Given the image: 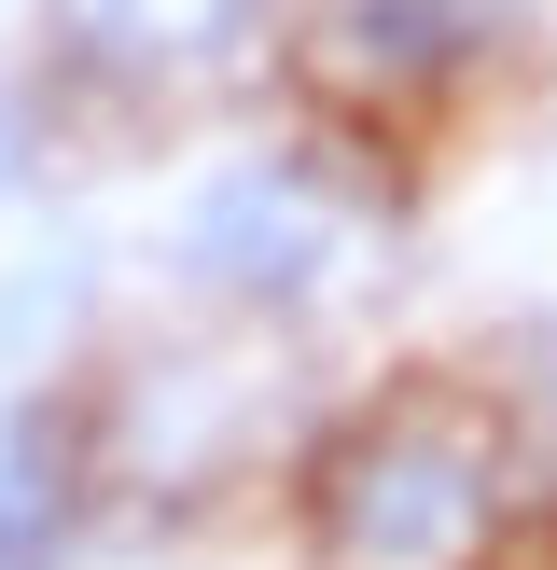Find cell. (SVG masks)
<instances>
[{
	"label": "cell",
	"mask_w": 557,
	"mask_h": 570,
	"mask_svg": "<svg viewBox=\"0 0 557 570\" xmlns=\"http://www.w3.org/2000/svg\"><path fill=\"white\" fill-rule=\"evenodd\" d=\"M306 543H321V570H488L501 432L460 390H404V404L349 417L306 488Z\"/></svg>",
	"instance_id": "1"
},
{
	"label": "cell",
	"mask_w": 557,
	"mask_h": 570,
	"mask_svg": "<svg viewBox=\"0 0 557 570\" xmlns=\"http://www.w3.org/2000/svg\"><path fill=\"white\" fill-rule=\"evenodd\" d=\"M473 56V0H334L321 14V83L349 98H418Z\"/></svg>",
	"instance_id": "3"
},
{
	"label": "cell",
	"mask_w": 557,
	"mask_h": 570,
	"mask_svg": "<svg viewBox=\"0 0 557 570\" xmlns=\"http://www.w3.org/2000/svg\"><path fill=\"white\" fill-rule=\"evenodd\" d=\"M14 181H28V98L0 83V195H14Z\"/></svg>",
	"instance_id": "8"
},
{
	"label": "cell",
	"mask_w": 557,
	"mask_h": 570,
	"mask_svg": "<svg viewBox=\"0 0 557 570\" xmlns=\"http://www.w3.org/2000/svg\"><path fill=\"white\" fill-rule=\"evenodd\" d=\"M182 278L223 293V306H306L334 278V209L293 167H223L182 209Z\"/></svg>",
	"instance_id": "2"
},
{
	"label": "cell",
	"mask_w": 557,
	"mask_h": 570,
	"mask_svg": "<svg viewBox=\"0 0 557 570\" xmlns=\"http://www.w3.org/2000/svg\"><path fill=\"white\" fill-rule=\"evenodd\" d=\"M84 293H98V265H84L70 237H56V250H28V265H0V376L56 362V334L84 321Z\"/></svg>",
	"instance_id": "6"
},
{
	"label": "cell",
	"mask_w": 557,
	"mask_h": 570,
	"mask_svg": "<svg viewBox=\"0 0 557 570\" xmlns=\"http://www.w3.org/2000/svg\"><path fill=\"white\" fill-rule=\"evenodd\" d=\"M251 28V0H56V56L84 70H182Z\"/></svg>",
	"instance_id": "4"
},
{
	"label": "cell",
	"mask_w": 557,
	"mask_h": 570,
	"mask_svg": "<svg viewBox=\"0 0 557 570\" xmlns=\"http://www.w3.org/2000/svg\"><path fill=\"white\" fill-rule=\"evenodd\" d=\"M56 543H70V445L14 432L0 445V570H56Z\"/></svg>",
	"instance_id": "7"
},
{
	"label": "cell",
	"mask_w": 557,
	"mask_h": 570,
	"mask_svg": "<svg viewBox=\"0 0 557 570\" xmlns=\"http://www.w3.org/2000/svg\"><path fill=\"white\" fill-rule=\"evenodd\" d=\"M126 445H139L154 488H195V473L237 445V390H223V362H154L139 404H126Z\"/></svg>",
	"instance_id": "5"
}]
</instances>
